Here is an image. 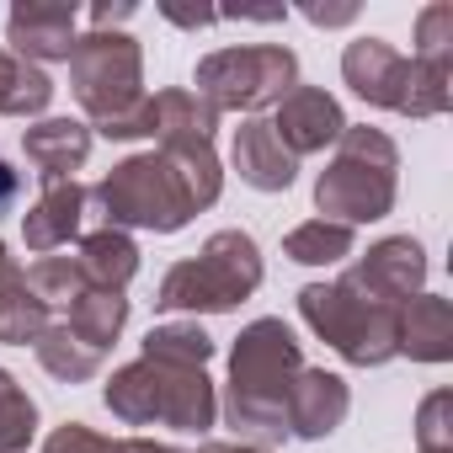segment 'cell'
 I'll use <instances>...</instances> for the list:
<instances>
[{
  "label": "cell",
  "mask_w": 453,
  "mask_h": 453,
  "mask_svg": "<svg viewBox=\"0 0 453 453\" xmlns=\"http://www.w3.org/2000/svg\"><path fill=\"white\" fill-rule=\"evenodd\" d=\"M197 453H273V448H257V442H203Z\"/></svg>",
  "instance_id": "36"
},
{
  "label": "cell",
  "mask_w": 453,
  "mask_h": 453,
  "mask_svg": "<svg viewBox=\"0 0 453 453\" xmlns=\"http://www.w3.org/2000/svg\"><path fill=\"white\" fill-rule=\"evenodd\" d=\"M75 262H81V273L91 278V288H118V294H123V288L134 283V273H139V246H134L123 230L96 224V230L81 235Z\"/></svg>",
  "instance_id": "19"
},
{
  "label": "cell",
  "mask_w": 453,
  "mask_h": 453,
  "mask_svg": "<svg viewBox=\"0 0 453 453\" xmlns=\"http://www.w3.org/2000/svg\"><path fill=\"white\" fill-rule=\"evenodd\" d=\"M128 17H134L128 0H118V6H107V0H102V6H91V27H96V33H118Z\"/></svg>",
  "instance_id": "32"
},
{
  "label": "cell",
  "mask_w": 453,
  "mask_h": 453,
  "mask_svg": "<svg viewBox=\"0 0 453 453\" xmlns=\"http://www.w3.org/2000/svg\"><path fill=\"white\" fill-rule=\"evenodd\" d=\"M102 400L123 426H171V432L203 437L219 421V395L203 368H171V363H150V357L118 368L107 379Z\"/></svg>",
  "instance_id": "4"
},
{
  "label": "cell",
  "mask_w": 453,
  "mask_h": 453,
  "mask_svg": "<svg viewBox=\"0 0 453 453\" xmlns=\"http://www.w3.org/2000/svg\"><path fill=\"white\" fill-rule=\"evenodd\" d=\"M33 352H38V363H43L59 384H86V379H96L102 363H107V352H96L91 342H81L65 320H49L43 336L33 342Z\"/></svg>",
  "instance_id": "22"
},
{
  "label": "cell",
  "mask_w": 453,
  "mask_h": 453,
  "mask_svg": "<svg viewBox=\"0 0 453 453\" xmlns=\"http://www.w3.org/2000/svg\"><path fill=\"white\" fill-rule=\"evenodd\" d=\"M17 197H22V176H17V171H12L6 160H0V213H6V208H12Z\"/></svg>",
  "instance_id": "35"
},
{
  "label": "cell",
  "mask_w": 453,
  "mask_h": 453,
  "mask_svg": "<svg viewBox=\"0 0 453 453\" xmlns=\"http://www.w3.org/2000/svg\"><path fill=\"white\" fill-rule=\"evenodd\" d=\"M65 326H70L81 342H91L96 352H107V347L123 336V326H128V299H123L118 288H91V294H81V299L65 310Z\"/></svg>",
  "instance_id": "23"
},
{
  "label": "cell",
  "mask_w": 453,
  "mask_h": 453,
  "mask_svg": "<svg viewBox=\"0 0 453 453\" xmlns=\"http://www.w3.org/2000/svg\"><path fill=\"white\" fill-rule=\"evenodd\" d=\"M155 150L171 160V171L181 176V187H187V197H192L197 213L219 203V192H224V165H219L213 139H160Z\"/></svg>",
  "instance_id": "20"
},
{
  "label": "cell",
  "mask_w": 453,
  "mask_h": 453,
  "mask_svg": "<svg viewBox=\"0 0 453 453\" xmlns=\"http://www.w3.org/2000/svg\"><path fill=\"white\" fill-rule=\"evenodd\" d=\"M352 411V389L342 373L331 368H299L294 389H288V437H304V442H320L331 437Z\"/></svg>",
  "instance_id": "13"
},
{
  "label": "cell",
  "mask_w": 453,
  "mask_h": 453,
  "mask_svg": "<svg viewBox=\"0 0 453 453\" xmlns=\"http://www.w3.org/2000/svg\"><path fill=\"white\" fill-rule=\"evenodd\" d=\"M273 134L283 139V150L294 155V160H304V155H320V150H331L336 139H342V128H347V112H342V102L326 91V86H294L278 107H273Z\"/></svg>",
  "instance_id": "9"
},
{
  "label": "cell",
  "mask_w": 453,
  "mask_h": 453,
  "mask_svg": "<svg viewBox=\"0 0 453 453\" xmlns=\"http://www.w3.org/2000/svg\"><path fill=\"white\" fill-rule=\"evenodd\" d=\"M49 102H54L49 70L17 59L12 49H0V112L6 118H38V112H49Z\"/></svg>",
  "instance_id": "24"
},
{
  "label": "cell",
  "mask_w": 453,
  "mask_h": 453,
  "mask_svg": "<svg viewBox=\"0 0 453 453\" xmlns=\"http://www.w3.org/2000/svg\"><path fill=\"white\" fill-rule=\"evenodd\" d=\"M192 197L181 187V176L171 171V160L160 150L150 155H128L118 160L96 187H91V219H102L107 230H155V235H176L192 219Z\"/></svg>",
  "instance_id": "7"
},
{
  "label": "cell",
  "mask_w": 453,
  "mask_h": 453,
  "mask_svg": "<svg viewBox=\"0 0 453 453\" xmlns=\"http://www.w3.org/2000/svg\"><path fill=\"white\" fill-rule=\"evenodd\" d=\"M342 81L368 102V107H384L395 112L400 102V81H405V54L384 38H352L347 54H342Z\"/></svg>",
  "instance_id": "15"
},
{
  "label": "cell",
  "mask_w": 453,
  "mask_h": 453,
  "mask_svg": "<svg viewBox=\"0 0 453 453\" xmlns=\"http://www.w3.org/2000/svg\"><path fill=\"white\" fill-rule=\"evenodd\" d=\"M411 59L432 65V70H453V0H437L416 17V49Z\"/></svg>",
  "instance_id": "29"
},
{
  "label": "cell",
  "mask_w": 453,
  "mask_h": 453,
  "mask_svg": "<svg viewBox=\"0 0 453 453\" xmlns=\"http://www.w3.org/2000/svg\"><path fill=\"white\" fill-rule=\"evenodd\" d=\"M262 288V251L246 230H219L203 241L197 257L176 262L160 288H155V310L165 315H224L246 304Z\"/></svg>",
  "instance_id": "5"
},
{
  "label": "cell",
  "mask_w": 453,
  "mask_h": 453,
  "mask_svg": "<svg viewBox=\"0 0 453 453\" xmlns=\"http://www.w3.org/2000/svg\"><path fill=\"white\" fill-rule=\"evenodd\" d=\"M395 171H400V150L384 128L368 123H347L342 139L331 144L326 171L315 176V208L331 224H373L395 208Z\"/></svg>",
  "instance_id": "3"
},
{
  "label": "cell",
  "mask_w": 453,
  "mask_h": 453,
  "mask_svg": "<svg viewBox=\"0 0 453 453\" xmlns=\"http://www.w3.org/2000/svg\"><path fill=\"white\" fill-rule=\"evenodd\" d=\"M304 368V352H299V336L278 320V315H262L251 320L241 336H235V352H230V389H224V421L235 426L241 442H257V448H273L288 437V389Z\"/></svg>",
  "instance_id": "1"
},
{
  "label": "cell",
  "mask_w": 453,
  "mask_h": 453,
  "mask_svg": "<svg viewBox=\"0 0 453 453\" xmlns=\"http://www.w3.org/2000/svg\"><path fill=\"white\" fill-rule=\"evenodd\" d=\"M128 453H187V448H171V442H155V437H128Z\"/></svg>",
  "instance_id": "37"
},
{
  "label": "cell",
  "mask_w": 453,
  "mask_h": 453,
  "mask_svg": "<svg viewBox=\"0 0 453 453\" xmlns=\"http://www.w3.org/2000/svg\"><path fill=\"white\" fill-rule=\"evenodd\" d=\"M43 326H49V304L27 288V273L6 257V241H0V342L27 347L43 336Z\"/></svg>",
  "instance_id": "18"
},
{
  "label": "cell",
  "mask_w": 453,
  "mask_h": 453,
  "mask_svg": "<svg viewBox=\"0 0 453 453\" xmlns=\"http://www.w3.org/2000/svg\"><path fill=\"white\" fill-rule=\"evenodd\" d=\"M27 288L49 304V310H70L81 294H91V278L81 273L75 257H38L27 267Z\"/></svg>",
  "instance_id": "27"
},
{
  "label": "cell",
  "mask_w": 453,
  "mask_h": 453,
  "mask_svg": "<svg viewBox=\"0 0 453 453\" xmlns=\"http://www.w3.org/2000/svg\"><path fill=\"white\" fill-rule=\"evenodd\" d=\"M70 91L86 107L91 128L107 139H150L144 54L128 33H81L70 49Z\"/></svg>",
  "instance_id": "2"
},
{
  "label": "cell",
  "mask_w": 453,
  "mask_h": 453,
  "mask_svg": "<svg viewBox=\"0 0 453 453\" xmlns=\"http://www.w3.org/2000/svg\"><path fill=\"white\" fill-rule=\"evenodd\" d=\"M230 160H235L241 181H246V187H257V192H288V187H294V176H299V160L283 150V139L273 134V123H267V118H246V123L235 128Z\"/></svg>",
  "instance_id": "14"
},
{
  "label": "cell",
  "mask_w": 453,
  "mask_h": 453,
  "mask_svg": "<svg viewBox=\"0 0 453 453\" xmlns=\"http://www.w3.org/2000/svg\"><path fill=\"white\" fill-rule=\"evenodd\" d=\"M352 230L347 224H331V219H304L283 235V257L299 262V267H336L352 257Z\"/></svg>",
  "instance_id": "25"
},
{
  "label": "cell",
  "mask_w": 453,
  "mask_h": 453,
  "mask_svg": "<svg viewBox=\"0 0 453 453\" xmlns=\"http://www.w3.org/2000/svg\"><path fill=\"white\" fill-rule=\"evenodd\" d=\"M150 363H171V368H208L213 357V336L197 326V320H165L144 336V352Z\"/></svg>",
  "instance_id": "26"
},
{
  "label": "cell",
  "mask_w": 453,
  "mask_h": 453,
  "mask_svg": "<svg viewBox=\"0 0 453 453\" xmlns=\"http://www.w3.org/2000/svg\"><path fill=\"white\" fill-rule=\"evenodd\" d=\"M160 17H165V22H176V27H192V33L219 22V12H203V6H197V12H181V6H160Z\"/></svg>",
  "instance_id": "34"
},
{
  "label": "cell",
  "mask_w": 453,
  "mask_h": 453,
  "mask_svg": "<svg viewBox=\"0 0 453 453\" xmlns=\"http://www.w3.org/2000/svg\"><path fill=\"white\" fill-rule=\"evenodd\" d=\"M33 437H38V405L6 368H0V453H27Z\"/></svg>",
  "instance_id": "28"
},
{
  "label": "cell",
  "mask_w": 453,
  "mask_h": 453,
  "mask_svg": "<svg viewBox=\"0 0 453 453\" xmlns=\"http://www.w3.org/2000/svg\"><path fill=\"white\" fill-rule=\"evenodd\" d=\"M416 442H421V453H453V389H432L421 400Z\"/></svg>",
  "instance_id": "30"
},
{
  "label": "cell",
  "mask_w": 453,
  "mask_h": 453,
  "mask_svg": "<svg viewBox=\"0 0 453 453\" xmlns=\"http://www.w3.org/2000/svg\"><path fill=\"white\" fill-rule=\"evenodd\" d=\"M22 150H27V165L49 181H75V171L86 165L91 155V123H75V118H43L22 134Z\"/></svg>",
  "instance_id": "16"
},
{
  "label": "cell",
  "mask_w": 453,
  "mask_h": 453,
  "mask_svg": "<svg viewBox=\"0 0 453 453\" xmlns=\"http://www.w3.org/2000/svg\"><path fill=\"white\" fill-rule=\"evenodd\" d=\"M213 128H219V112L197 91L171 86V91L150 96V139L155 144L160 139H213Z\"/></svg>",
  "instance_id": "21"
},
{
  "label": "cell",
  "mask_w": 453,
  "mask_h": 453,
  "mask_svg": "<svg viewBox=\"0 0 453 453\" xmlns=\"http://www.w3.org/2000/svg\"><path fill=\"white\" fill-rule=\"evenodd\" d=\"M400 357H411V363L453 357V304L442 294H416L400 310Z\"/></svg>",
  "instance_id": "17"
},
{
  "label": "cell",
  "mask_w": 453,
  "mask_h": 453,
  "mask_svg": "<svg viewBox=\"0 0 453 453\" xmlns=\"http://www.w3.org/2000/svg\"><path fill=\"white\" fill-rule=\"evenodd\" d=\"M347 278L379 304L405 310L426 283V251L411 235H384L379 246H368V257H357V267H347Z\"/></svg>",
  "instance_id": "10"
},
{
  "label": "cell",
  "mask_w": 453,
  "mask_h": 453,
  "mask_svg": "<svg viewBox=\"0 0 453 453\" xmlns=\"http://www.w3.org/2000/svg\"><path fill=\"white\" fill-rule=\"evenodd\" d=\"M86 219H91V187H81V181H49L38 192V203L27 208V219H22V241H27V251L54 257L70 241L86 235Z\"/></svg>",
  "instance_id": "12"
},
{
  "label": "cell",
  "mask_w": 453,
  "mask_h": 453,
  "mask_svg": "<svg viewBox=\"0 0 453 453\" xmlns=\"http://www.w3.org/2000/svg\"><path fill=\"white\" fill-rule=\"evenodd\" d=\"M304 17H310L315 27H347V22L357 17V6H304Z\"/></svg>",
  "instance_id": "33"
},
{
  "label": "cell",
  "mask_w": 453,
  "mask_h": 453,
  "mask_svg": "<svg viewBox=\"0 0 453 453\" xmlns=\"http://www.w3.org/2000/svg\"><path fill=\"white\" fill-rule=\"evenodd\" d=\"M43 453H128V437H102L86 421H65L43 437Z\"/></svg>",
  "instance_id": "31"
},
{
  "label": "cell",
  "mask_w": 453,
  "mask_h": 453,
  "mask_svg": "<svg viewBox=\"0 0 453 453\" xmlns=\"http://www.w3.org/2000/svg\"><path fill=\"white\" fill-rule=\"evenodd\" d=\"M81 38V12L70 0H17L12 17H6V43L17 59L27 65H49V59H70Z\"/></svg>",
  "instance_id": "11"
},
{
  "label": "cell",
  "mask_w": 453,
  "mask_h": 453,
  "mask_svg": "<svg viewBox=\"0 0 453 453\" xmlns=\"http://www.w3.org/2000/svg\"><path fill=\"white\" fill-rule=\"evenodd\" d=\"M299 315L352 368H384L389 357H400V310L363 294L347 273L336 283H304L299 288Z\"/></svg>",
  "instance_id": "6"
},
{
  "label": "cell",
  "mask_w": 453,
  "mask_h": 453,
  "mask_svg": "<svg viewBox=\"0 0 453 453\" xmlns=\"http://www.w3.org/2000/svg\"><path fill=\"white\" fill-rule=\"evenodd\" d=\"M197 96L213 112H262L278 107L294 86H299V54L283 43H241V49H219L203 54L197 70Z\"/></svg>",
  "instance_id": "8"
}]
</instances>
